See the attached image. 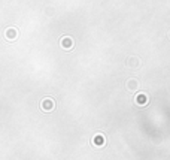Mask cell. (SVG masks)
I'll use <instances>...</instances> for the list:
<instances>
[{
  "label": "cell",
  "mask_w": 170,
  "mask_h": 160,
  "mask_svg": "<svg viewBox=\"0 0 170 160\" xmlns=\"http://www.w3.org/2000/svg\"><path fill=\"white\" fill-rule=\"evenodd\" d=\"M94 144H96V147H103L104 145V136L103 135H97L94 138Z\"/></svg>",
  "instance_id": "obj_3"
},
{
  "label": "cell",
  "mask_w": 170,
  "mask_h": 160,
  "mask_svg": "<svg viewBox=\"0 0 170 160\" xmlns=\"http://www.w3.org/2000/svg\"><path fill=\"white\" fill-rule=\"evenodd\" d=\"M127 64H128L130 68H137V66H139V58H137V57H130Z\"/></svg>",
  "instance_id": "obj_4"
},
{
  "label": "cell",
  "mask_w": 170,
  "mask_h": 160,
  "mask_svg": "<svg viewBox=\"0 0 170 160\" xmlns=\"http://www.w3.org/2000/svg\"><path fill=\"white\" fill-rule=\"evenodd\" d=\"M137 87H139V82H137L136 79H128L127 81V89L130 90V91H136Z\"/></svg>",
  "instance_id": "obj_2"
},
{
  "label": "cell",
  "mask_w": 170,
  "mask_h": 160,
  "mask_svg": "<svg viewBox=\"0 0 170 160\" xmlns=\"http://www.w3.org/2000/svg\"><path fill=\"white\" fill-rule=\"evenodd\" d=\"M169 36H170V33H169Z\"/></svg>",
  "instance_id": "obj_8"
},
{
  "label": "cell",
  "mask_w": 170,
  "mask_h": 160,
  "mask_svg": "<svg viewBox=\"0 0 170 160\" xmlns=\"http://www.w3.org/2000/svg\"><path fill=\"white\" fill-rule=\"evenodd\" d=\"M6 36H8V39H15V30H8Z\"/></svg>",
  "instance_id": "obj_6"
},
{
  "label": "cell",
  "mask_w": 170,
  "mask_h": 160,
  "mask_svg": "<svg viewBox=\"0 0 170 160\" xmlns=\"http://www.w3.org/2000/svg\"><path fill=\"white\" fill-rule=\"evenodd\" d=\"M42 108H43V111H52L54 109V102L51 99H45L42 102Z\"/></svg>",
  "instance_id": "obj_1"
},
{
  "label": "cell",
  "mask_w": 170,
  "mask_h": 160,
  "mask_svg": "<svg viewBox=\"0 0 170 160\" xmlns=\"http://www.w3.org/2000/svg\"><path fill=\"white\" fill-rule=\"evenodd\" d=\"M61 43H63V47H64V45H66V47H69V45H72V40H70V39H66V40L63 39V42H61Z\"/></svg>",
  "instance_id": "obj_7"
},
{
  "label": "cell",
  "mask_w": 170,
  "mask_h": 160,
  "mask_svg": "<svg viewBox=\"0 0 170 160\" xmlns=\"http://www.w3.org/2000/svg\"><path fill=\"white\" fill-rule=\"evenodd\" d=\"M137 102H139V103H146V102H148V97H146V94L140 93V94L137 96Z\"/></svg>",
  "instance_id": "obj_5"
}]
</instances>
